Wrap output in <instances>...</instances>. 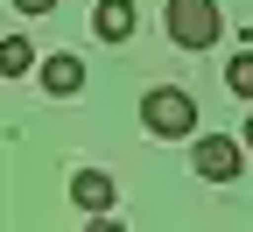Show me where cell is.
<instances>
[{
  "instance_id": "6da1fadb",
  "label": "cell",
  "mask_w": 253,
  "mask_h": 232,
  "mask_svg": "<svg viewBox=\"0 0 253 232\" xmlns=\"http://www.w3.org/2000/svg\"><path fill=\"white\" fill-rule=\"evenodd\" d=\"M141 127H148L155 141L197 134V98H190L183 85H155V92H141Z\"/></svg>"
},
{
  "instance_id": "7a4b0ae2",
  "label": "cell",
  "mask_w": 253,
  "mask_h": 232,
  "mask_svg": "<svg viewBox=\"0 0 253 232\" xmlns=\"http://www.w3.org/2000/svg\"><path fill=\"white\" fill-rule=\"evenodd\" d=\"M162 28H169L176 49H211L218 36H225V14H218V0H169Z\"/></svg>"
},
{
  "instance_id": "3957f363",
  "label": "cell",
  "mask_w": 253,
  "mask_h": 232,
  "mask_svg": "<svg viewBox=\"0 0 253 232\" xmlns=\"http://www.w3.org/2000/svg\"><path fill=\"white\" fill-rule=\"evenodd\" d=\"M246 134L232 141V134H197L190 141V169H197L204 183H239V169H246Z\"/></svg>"
},
{
  "instance_id": "277c9868",
  "label": "cell",
  "mask_w": 253,
  "mask_h": 232,
  "mask_svg": "<svg viewBox=\"0 0 253 232\" xmlns=\"http://www.w3.org/2000/svg\"><path fill=\"white\" fill-rule=\"evenodd\" d=\"M71 204H78L84 218H99V211H113V204H120V190H113V176H106V169H78V176H71Z\"/></svg>"
},
{
  "instance_id": "5b68a950",
  "label": "cell",
  "mask_w": 253,
  "mask_h": 232,
  "mask_svg": "<svg viewBox=\"0 0 253 232\" xmlns=\"http://www.w3.org/2000/svg\"><path fill=\"white\" fill-rule=\"evenodd\" d=\"M36 78H42L49 98H78V92H84V56L56 49V56H42V71H36Z\"/></svg>"
},
{
  "instance_id": "8992f818",
  "label": "cell",
  "mask_w": 253,
  "mask_h": 232,
  "mask_svg": "<svg viewBox=\"0 0 253 232\" xmlns=\"http://www.w3.org/2000/svg\"><path fill=\"white\" fill-rule=\"evenodd\" d=\"M134 0H99V7H91V36H99V43H126V36H134Z\"/></svg>"
},
{
  "instance_id": "52a82bcc",
  "label": "cell",
  "mask_w": 253,
  "mask_h": 232,
  "mask_svg": "<svg viewBox=\"0 0 253 232\" xmlns=\"http://www.w3.org/2000/svg\"><path fill=\"white\" fill-rule=\"evenodd\" d=\"M0 71H7V78H28V71H36V49H28V36H7V43H0Z\"/></svg>"
},
{
  "instance_id": "ba28073f",
  "label": "cell",
  "mask_w": 253,
  "mask_h": 232,
  "mask_svg": "<svg viewBox=\"0 0 253 232\" xmlns=\"http://www.w3.org/2000/svg\"><path fill=\"white\" fill-rule=\"evenodd\" d=\"M225 92H232V98H253V49H239V56L225 63Z\"/></svg>"
},
{
  "instance_id": "9c48e42d",
  "label": "cell",
  "mask_w": 253,
  "mask_h": 232,
  "mask_svg": "<svg viewBox=\"0 0 253 232\" xmlns=\"http://www.w3.org/2000/svg\"><path fill=\"white\" fill-rule=\"evenodd\" d=\"M56 0H14V14H49Z\"/></svg>"
},
{
  "instance_id": "30bf717a",
  "label": "cell",
  "mask_w": 253,
  "mask_h": 232,
  "mask_svg": "<svg viewBox=\"0 0 253 232\" xmlns=\"http://www.w3.org/2000/svg\"><path fill=\"white\" fill-rule=\"evenodd\" d=\"M246 148H253V113H246Z\"/></svg>"
}]
</instances>
